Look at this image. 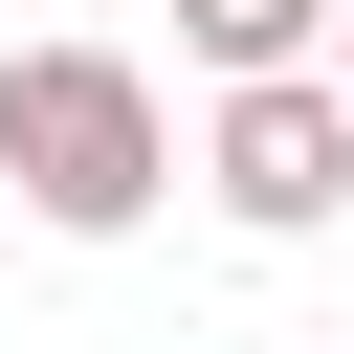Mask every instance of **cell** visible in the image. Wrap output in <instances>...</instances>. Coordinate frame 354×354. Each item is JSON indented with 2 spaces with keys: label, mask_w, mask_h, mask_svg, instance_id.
<instances>
[{
  "label": "cell",
  "mask_w": 354,
  "mask_h": 354,
  "mask_svg": "<svg viewBox=\"0 0 354 354\" xmlns=\"http://www.w3.org/2000/svg\"><path fill=\"white\" fill-rule=\"evenodd\" d=\"M0 199H22L44 243H133V221L177 199V111H155V66L88 44V22L0 44Z\"/></svg>",
  "instance_id": "obj_1"
},
{
  "label": "cell",
  "mask_w": 354,
  "mask_h": 354,
  "mask_svg": "<svg viewBox=\"0 0 354 354\" xmlns=\"http://www.w3.org/2000/svg\"><path fill=\"white\" fill-rule=\"evenodd\" d=\"M199 177H221V221H243V243L354 221V88H332V66H243V88L199 111Z\"/></svg>",
  "instance_id": "obj_2"
},
{
  "label": "cell",
  "mask_w": 354,
  "mask_h": 354,
  "mask_svg": "<svg viewBox=\"0 0 354 354\" xmlns=\"http://www.w3.org/2000/svg\"><path fill=\"white\" fill-rule=\"evenodd\" d=\"M177 44L243 88V66H332V0H177Z\"/></svg>",
  "instance_id": "obj_3"
},
{
  "label": "cell",
  "mask_w": 354,
  "mask_h": 354,
  "mask_svg": "<svg viewBox=\"0 0 354 354\" xmlns=\"http://www.w3.org/2000/svg\"><path fill=\"white\" fill-rule=\"evenodd\" d=\"M332 88H354V0H332Z\"/></svg>",
  "instance_id": "obj_4"
}]
</instances>
